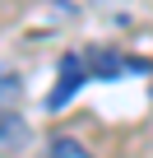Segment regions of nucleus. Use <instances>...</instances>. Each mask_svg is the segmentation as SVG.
<instances>
[{
    "label": "nucleus",
    "mask_w": 153,
    "mask_h": 158,
    "mask_svg": "<svg viewBox=\"0 0 153 158\" xmlns=\"http://www.w3.org/2000/svg\"><path fill=\"white\" fill-rule=\"evenodd\" d=\"M144 60L125 56V51H111V47H84L79 56H65L60 65V89L51 93V107H60L74 89L93 84V79H121V74H139Z\"/></svg>",
    "instance_id": "nucleus-1"
},
{
    "label": "nucleus",
    "mask_w": 153,
    "mask_h": 158,
    "mask_svg": "<svg viewBox=\"0 0 153 158\" xmlns=\"http://www.w3.org/2000/svg\"><path fill=\"white\" fill-rule=\"evenodd\" d=\"M19 98H23V79L10 65H0V107H19Z\"/></svg>",
    "instance_id": "nucleus-3"
},
{
    "label": "nucleus",
    "mask_w": 153,
    "mask_h": 158,
    "mask_svg": "<svg viewBox=\"0 0 153 158\" xmlns=\"http://www.w3.org/2000/svg\"><path fill=\"white\" fill-rule=\"evenodd\" d=\"M28 144V121L19 116V107H0V153H14Z\"/></svg>",
    "instance_id": "nucleus-2"
}]
</instances>
